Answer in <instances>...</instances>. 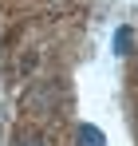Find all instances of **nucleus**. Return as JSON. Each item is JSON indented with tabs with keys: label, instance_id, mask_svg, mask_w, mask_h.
<instances>
[{
	"label": "nucleus",
	"instance_id": "f03ea898",
	"mask_svg": "<svg viewBox=\"0 0 138 146\" xmlns=\"http://www.w3.org/2000/svg\"><path fill=\"white\" fill-rule=\"evenodd\" d=\"M130 40H134V32H130V28H118V32H115V51H118V55H126V51H130Z\"/></svg>",
	"mask_w": 138,
	"mask_h": 146
},
{
	"label": "nucleus",
	"instance_id": "7ed1b4c3",
	"mask_svg": "<svg viewBox=\"0 0 138 146\" xmlns=\"http://www.w3.org/2000/svg\"><path fill=\"white\" fill-rule=\"evenodd\" d=\"M16 146H47V142L40 138V134H20V138H16Z\"/></svg>",
	"mask_w": 138,
	"mask_h": 146
},
{
	"label": "nucleus",
	"instance_id": "f257e3e1",
	"mask_svg": "<svg viewBox=\"0 0 138 146\" xmlns=\"http://www.w3.org/2000/svg\"><path fill=\"white\" fill-rule=\"evenodd\" d=\"M79 146H103V130L91 126V122H83L79 126Z\"/></svg>",
	"mask_w": 138,
	"mask_h": 146
}]
</instances>
